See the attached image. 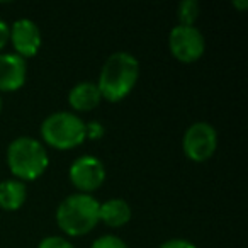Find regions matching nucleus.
<instances>
[{"label":"nucleus","mask_w":248,"mask_h":248,"mask_svg":"<svg viewBox=\"0 0 248 248\" xmlns=\"http://www.w3.org/2000/svg\"><path fill=\"white\" fill-rule=\"evenodd\" d=\"M199 2L197 0H184L179 4L177 9V17H179L180 26H194L199 17Z\"/></svg>","instance_id":"13"},{"label":"nucleus","mask_w":248,"mask_h":248,"mask_svg":"<svg viewBox=\"0 0 248 248\" xmlns=\"http://www.w3.org/2000/svg\"><path fill=\"white\" fill-rule=\"evenodd\" d=\"M38 248H75V247L62 236H46L39 241Z\"/></svg>","instance_id":"15"},{"label":"nucleus","mask_w":248,"mask_h":248,"mask_svg":"<svg viewBox=\"0 0 248 248\" xmlns=\"http://www.w3.org/2000/svg\"><path fill=\"white\" fill-rule=\"evenodd\" d=\"M28 63L16 53L0 55V92H14L26 83Z\"/></svg>","instance_id":"9"},{"label":"nucleus","mask_w":248,"mask_h":248,"mask_svg":"<svg viewBox=\"0 0 248 248\" xmlns=\"http://www.w3.org/2000/svg\"><path fill=\"white\" fill-rule=\"evenodd\" d=\"M28 199V187L17 179L0 182V207L4 211H17Z\"/></svg>","instance_id":"12"},{"label":"nucleus","mask_w":248,"mask_h":248,"mask_svg":"<svg viewBox=\"0 0 248 248\" xmlns=\"http://www.w3.org/2000/svg\"><path fill=\"white\" fill-rule=\"evenodd\" d=\"M100 202L92 194L77 192L65 197L56 209L58 228L68 236H83L99 224Z\"/></svg>","instance_id":"2"},{"label":"nucleus","mask_w":248,"mask_h":248,"mask_svg":"<svg viewBox=\"0 0 248 248\" xmlns=\"http://www.w3.org/2000/svg\"><path fill=\"white\" fill-rule=\"evenodd\" d=\"M90 248H128V245L124 243L123 238L116 236V234H104V236L97 238Z\"/></svg>","instance_id":"14"},{"label":"nucleus","mask_w":248,"mask_h":248,"mask_svg":"<svg viewBox=\"0 0 248 248\" xmlns=\"http://www.w3.org/2000/svg\"><path fill=\"white\" fill-rule=\"evenodd\" d=\"M231 5H233L234 9L245 11V9H248V0H233V2H231Z\"/></svg>","instance_id":"19"},{"label":"nucleus","mask_w":248,"mask_h":248,"mask_svg":"<svg viewBox=\"0 0 248 248\" xmlns=\"http://www.w3.org/2000/svg\"><path fill=\"white\" fill-rule=\"evenodd\" d=\"M41 138L51 148L72 150L85 141V123L68 110L53 112L41 123Z\"/></svg>","instance_id":"4"},{"label":"nucleus","mask_w":248,"mask_h":248,"mask_svg":"<svg viewBox=\"0 0 248 248\" xmlns=\"http://www.w3.org/2000/svg\"><path fill=\"white\" fill-rule=\"evenodd\" d=\"M106 133V128L99 121H89L85 124V138L89 140H100Z\"/></svg>","instance_id":"16"},{"label":"nucleus","mask_w":248,"mask_h":248,"mask_svg":"<svg viewBox=\"0 0 248 248\" xmlns=\"http://www.w3.org/2000/svg\"><path fill=\"white\" fill-rule=\"evenodd\" d=\"M100 100H102V95L97 89V83L93 82H78L68 92V104L72 106V109L78 112H89L95 109Z\"/></svg>","instance_id":"10"},{"label":"nucleus","mask_w":248,"mask_h":248,"mask_svg":"<svg viewBox=\"0 0 248 248\" xmlns=\"http://www.w3.org/2000/svg\"><path fill=\"white\" fill-rule=\"evenodd\" d=\"M158 248H197L192 241L182 240V238H173V240H167L160 245Z\"/></svg>","instance_id":"17"},{"label":"nucleus","mask_w":248,"mask_h":248,"mask_svg":"<svg viewBox=\"0 0 248 248\" xmlns=\"http://www.w3.org/2000/svg\"><path fill=\"white\" fill-rule=\"evenodd\" d=\"M49 156L45 145L31 136H19L7 148V165L21 182L36 180L46 172Z\"/></svg>","instance_id":"3"},{"label":"nucleus","mask_w":248,"mask_h":248,"mask_svg":"<svg viewBox=\"0 0 248 248\" xmlns=\"http://www.w3.org/2000/svg\"><path fill=\"white\" fill-rule=\"evenodd\" d=\"M9 41H12V46L21 58H32L39 53L43 45V36L38 24L31 19H19L11 26V36Z\"/></svg>","instance_id":"8"},{"label":"nucleus","mask_w":248,"mask_h":248,"mask_svg":"<svg viewBox=\"0 0 248 248\" xmlns=\"http://www.w3.org/2000/svg\"><path fill=\"white\" fill-rule=\"evenodd\" d=\"M9 36H11V26L0 19V51L5 48V45L9 43Z\"/></svg>","instance_id":"18"},{"label":"nucleus","mask_w":248,"mask_h":248,"mask_svg":"<svg viewBox=\"0 0 248 248\" xmlns=\"http://www.w3.org/2000/svg\"><path fill=\"white\" fill-rule=\"evenodd\" d=\"M131 219V207L124 199H109L100 202L99 221L110 228H121Z\"/></svg>","instance_id":"11"},{"label":"nucleus","mask_w":248,"mask_h":248,"mask_svg":"<svg viewBox=\"0 0 248 248\" xmlns=\"http://www.w3.org/2000/svg\"><path fill=\"white\" fill-rule=\"evenodd\" d=\"M169 49L179 62L194 63L206 51V39L196 26L177 24L169 34Z\"/></svg>","instance_id":"6"},{"label":"nucleus","mask_w":248,"mask_h":248,"mask_svg":"<svg viewBox=\"0 0 248 248\" xmlns=\"http://www.w3.org/2000/svg\"><path fill=\"white\" fill-rule=\"evenodd\" d=\"M0 112H2V97H0Z\"/></svg>","instance_id":"20"},{"label":"nucleus","mask_w":248,"mask_h":248,"mask_svg":"<svg viewBox=\"0 0 248 248\" xmlns=\"http://www.w3.org/2000/svg\"><path fill=\"white\" fill-rule=\"evenodd\" d=\"M70 182L82 194H90L97 190L106 180V167L97 156L83 155L72 163L68 170Z\"/></svg>","instance_id":"7"},{"label":"nucleus","mask_w":248,"mask_h":248,"mask_svg":"<svg viewBox=\"0 0 248 248\" xmlns=\"http://www.w3.org/2000/svg\"><path fill=\"white\" fill-rule=\"evenodd\" d=\"M140 78V62L128 51H116L106 60L99 75V89L107 102H119L135 89Z\"/></svg>","instance_id":"1"},{"label":"nucleus","mask_w":248,"mask_h":248,"mask_svg":"<svg viewBox=\"0 0 248 248\" xmlns=\"http://www.w3.org/2000/svg\"><path fill=\"white\" fill-rule=\"evenodd\" d=\"M217 148V133L209 123L190 124L182 138V150L189 160L196 163H202L214 155Z\"/></svg>","instance_id":"5"}]
</instances>
